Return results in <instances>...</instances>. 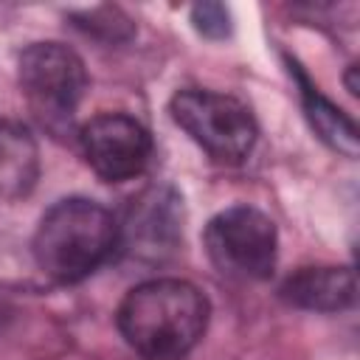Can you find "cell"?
<instances>
[{"instance_id": "3957f363", "label": "cell", "mask_w": 360, "mask_h": 360, "mask_svg": "<svg viewBox=\"0 0 360 360\" xmlns=\"http://www.w3.org/2000/svg\"><path fill=\"white\" fill-rule=\"evenodd\" d=\"M20 87L34 115L62 132L87 90V70L79 53L62 42H34L20 56Z\"/></svg>"}, {"instance_id": "277c9868", "label": "cell", "mask_w": 360, "mask_h": 360, "mask_svg": "<svg viewBox=\"0 0 360 360\" xmlns=\"http://www.w3.org/2000/svg\"><path fill=\"white\" fill-rule=\"evenodd\" d=\"M172 118L191 135L214 160L239 163L256 141V121L250 110L225 93L214 90H177L172 96Z\"/></svg>"}, {"instance_id": "8fae6325", "label": "cell", "mask_w": 360, "mask_h": 360, "mask_svg": "<svg viewBox=\"0 0 360 360\" xmlns=\"http://www.w3.org/2000/svg\"><path fill=\"white\" fill-rule=\"evenodd\" d=\"M191 22L208 39H222L231 34V11L222 3H197L191 8Z\"/></svg>"}, {"instance_id": "ba28073f", "label": "cell", "mask_w": 360, "mask_h": 360, "mask_svg": "<svg viewBox=\"0 0 360 360\" xmlns=\"http://www.w3.org/2000/svg\"><path fill=\"white\" fill-rule=\"evenodd\" d=\"M354 273L346 267H304L281 284V298L312 312H338L354 304Z\"/></svg>"}, {"instance_id": "8992f818", "label": "cell", "mask_w": 360, "mask_h": 360, "mask_svg": "<svg viewBox=\"0 0 360 360\" xmlns=\"http://www.w3.org/2000/svg\"><path fill=\"white\" fill-rule=\"evenodd\" d=\"M79 141L84 160L107 183H124L138 177L152 158V138L146 127L121 112H104L90 118L82 127Z\"/></svg>"}, {"instance_id": "52a82bcc", "label": "cell", "mask_w": 360, "mask_h": 360, "mask_svg": "<svg viewBox=\"0 0 360 360\" xmlns=\"http://www.w3.org/2000/svg\"><path fill=\"white\" fill-rule=\"evenodd\" d=\"M180 200L169 188H149L143 191L127 217L124 236L132 253L143 259H160L163 253L174 250L180 236Z\"/></svg>"}, {"instance_id": "7a4b0ae2", "label": "cell", "mask_w": 360, "mask_h": 360, "mask_svg": "<svg viewBox=\"0 0 360 360\" xmlns=\"http://www.w3.org/2000/svg\"><path fill=\"white\" fill-rule=\"evenodd\" d=\"M118 245L112 214L84 197L59 200L45 211L34 233V259L45 276L62 284L87 278Z\"/></svg>"}, {"instance_id": "7c38bea8", "label": "cell", "mask_w": 360, "mask_h": 360, "mask_svg": "<svg viewBox=\"0 0 360 360\" xmlns=\"http://www.w3.org/2000/svg\"><path fill=\"white\" fill-rule=\"evenodd\" d=\"M8 315H11V301H8L6 290H0V326L8 321Z\"/></svg>"}, {"instance_id": "6da1fadb", "label": "cell", "mask_w": 360, "mask_h": 360, "mask_svg": "<svg viewBox=\"0 0 360 360\" xmlns=\"http://www.w3.org/2000/svg\"><path fill=\"white\" fill-rule=\"evenodd\" d=\"M208 323L205 295L180 278H155L127 292L118 307L124 340L146 360H180Z\"/></svg>"}, {"instance_id": "30bf717a", "label": "cell", "mask_w": 360, "mask_h": 360, "mask_svg": "<svg viewBox=\"0 0 360 360\" xmlns=\"http://www.w3.org/2000/svg\"><path fill=\"white\" fill-rule=\"evenodd\" d=\"M298 82H301V98H304V112L312 124V129L318 132L321 141H326L332 149H338L346 158H357L360 143H357V127L352 118H346L332 101H326L295 68Z\"/></svg>"}, {"instance_id": "5b68a950", "label": "cell", "mask_w": 360, "mask_h": 360, "mask_svg": "<svg viewBox=\"0 0 360 360\" xmlns=\"http://www.w3.org/2000/svg\"><path fill=\"white\" fill-rule=\"evenodd\" d=\"M276 225L250 205L219 211L205 228V250L219 273L233 278H267L276 267Z\"/></svg>"}, {"instance_id": "9c48e42d", "label": "cell", "mask_w": 360, "mask_h": 360, "mask_svg": "<svg viewBox=\"0 0 360 360\" xmlns=\"http://www.w3.org/2000/svg\"><path fill=\"white\" fill-rule=\"evenodd\" d=\"M37 177L39 149L31 132L11 118H0V200L25 197Z\"/></svg>"}]
</instances>
